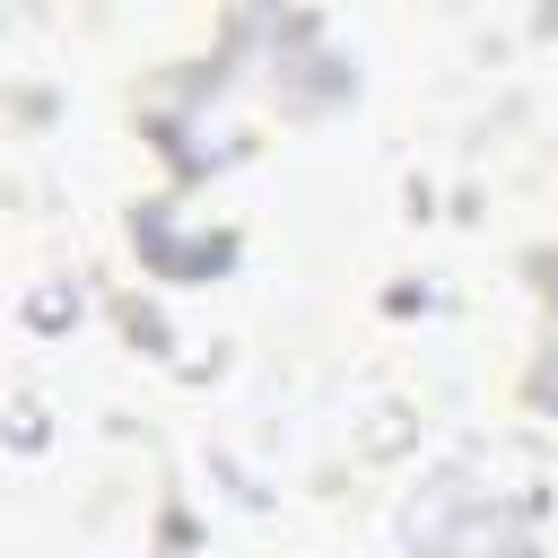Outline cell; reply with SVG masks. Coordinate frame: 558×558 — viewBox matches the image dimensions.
<instances>
[{"mask_svg": "<svg viewBox=\"0 0 558 558\" xmlns=\"http://www.w3.org/2000/svg\"><path fill=\"white\" fill-rule=\"evenodd\" d=\"M140 244H148V253H157V270H174V279H183V270H218V262H227V235H174V218H166V209H140Z\"/></svg>", "mask_w": 558, "mask_h": 558, "instance_id": "6da1fadb", "label": "cell"}, {"mask_svg": "<svg viewBox=\"0 0 558 558\" xmlns=\"http://www.w3.org/2000/svg\"><path fill=\"white\" fill-rule=\"evenodd\" d=\"M166 558H201V549H166Z\"/></svg>", "mask_w": 558, "mask_h": 558, "instance_id": "7a4b0ae2", "label": "cell"}]
</instances>
